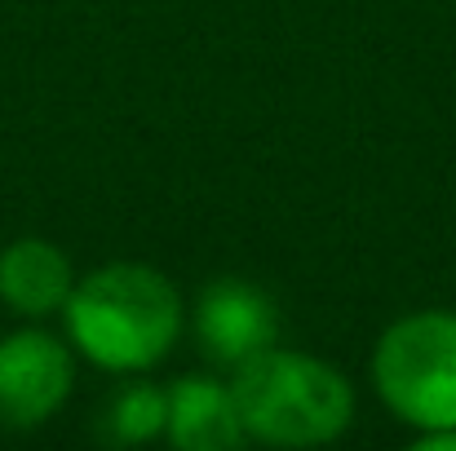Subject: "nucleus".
Returning <instances> with one entry per match:
<instances>
[{
	"mask_svg": "<svg viewBox=\"0 0 456 451\" xmlns=\"http://www.w3.org/2000/svg\"><path fill=\"white\" fill-rule=\"evenodd\" d=\"M71 341L111 372L151 367L168 354L182 327V301L173 284L138 262L94 270L67 297Z\"/></svg>",
	"mask_w": 456,
	"mask_h": 451,
	"instance_id": "obj_1",
	"label": "nucleus"
},
{
	"mask_svg": "<svg viewBox=\"0 0 456 451\" xmlns=\"http://www.w3.org/2000/svg\"><path fill=\"white\" fill-rule=\"evenodd\" d=\"M244 434L275 447H314L350 425L354 394L341 372L293 350H257L235 363V385Z\"/></svg>",
	"mask_w": 456,
	"mask_h": 451,
	"instance_id": "obj_2",
	"label": "nucleus"
},
{
	"mask_svg": "<svg viewBox=\"0 0 456 451\" xmlns=\"http://www.w3.org/2000/svg\"><path fill=\"white\" fill-rule=\"evenodd\" d=\"M372 381L399 421L417 430H452L456 314L430 310V314L399 318L372 354Z\"/></svg>",
	"mask_w": 456,
	"mask_h": 451,
	"instance_id": "obj_3",
	"label": "nucleus"
},
{
	"mask_svg": "<svg viewBox=\"0 0 456 451\" xmlns=\"http://www.w3.org/2000/svg\"><path fill=\"white\" fill-rule=\"evenodd\" d=\"M76 367L58 336L13 332L0 341V425L31 430L58 412L71 394Z\"/></svg>",
	"mask_w": 456,
	"mask_h": 451,
	"instance_id": "obj_4",
	"label": "nucleus"
},
{
	"mask_svg": "<svg viewBox=\"0 0 456 451\" xmlns=\"http://www.w3.org/2000/svg\"><path fill=\"white\" fill-rule=\"evenodd\" d=\"M195 327H200V341H204V350L213 358L244 363L248 354H257V350H266L275 341L280 318H275V305L262 297L257 288L222 279V284H213L200 297Z\"/></svg>",
	"mask_w": 456,
	"mask_h": 451,
	"instance_id": "obj_5",
	"label": "nucleus"
},
{
	"mask_svg": "<svg viewBox=\"0 0 456 451\" xmlns=\"http://www.w3.org/2000/svg\"><path fill=\"white\" fill-rule=\"evenodd\" d=\"M168 439L182 451H226L244 443L240 403L226 385L204 376H182L168 390Z\"/></svg>",
	"mask_w": 456,
	"mask_h": 451,
	"instance_id": "obj_6",
	"label": "nucleus"
},
{
	"mask_svg": "<svg viewBox=\"0 0 456 451\" xmlns=\"http://www.w3.org/2000/svg\"><path fill=\"white\" fill-rule=\"evenodd\" d=\"M0 297L18 314H53L71 297V262L45 239H18L0 253Z\"/></svg>",
	"mask_w": 456,
	"mask_h": 451,
	"instance_id": "obj_7",
	"label": "nucleus"
},
{
	"mask_svg": "<svg viewBox=\"0 0 456 451\" xmlns=\"http://www.w3.org/2000/svg\"><path fill=\"white\" fill-rule=\"evenodd\" d=\"M168 421V394L155 385H129L107 407V439L111 443H147Z\"/></svg>",
	"mask_w": 456,
	"mask_h": 451,
	"instance_id": "obj_8",
	"label": "nucleus"
},
{
	"mask_svg": "<svg viewBox=\"0 0 456 451\" xmlns=\"http://www.w3.org/2000/svg\"><path fill=\"white\" fill-rule=\"evenodd\" d=\"M417 447L421 451H456V425L452 430H426V434L417 439Z\"/></svg>",
	"mask_w": 456,
	"mask_h": 451,
	"instance_id": "obj_9",
	"label": "nucleus"
}]
</instances>
